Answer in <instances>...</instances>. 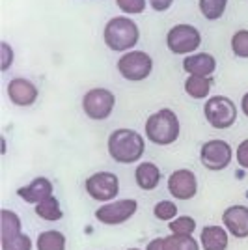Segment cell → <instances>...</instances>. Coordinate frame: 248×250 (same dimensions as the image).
Returning <instances> with one entry per match:
<instances>
[{"instance_id":"obj_1","label":"cell","mask_w":248,"mask_h":250,"mask_svg":"<svg viewBox=\"0 0 248 250\" xmlns=\"http://www.w3.org/2000/svg\"><path fill=\"white\" fill-rule=\"evenodd\" d=\"M145 140L133 129H116L108 136V153L120 165L136 163L144 155Z\"/></svg>"},{"instance_id":"obj_2","label":"cell","mask_w":248,"mask_h":250,"mask_svg":"<svg viewBox=\"0 0 248 250\" xmlns=\"http://www.w3.org/2000/svg\"><path fill=\"white\" fill-rule=\"evenodd\" d=\"M179 120L170 108H161L145 120V136L155 146H170L179 138Z\"/></svg>"},{"instance_id":"obj_3","label":"cell","mask_w":248,"mask_h":250,"mask_svg":"<svg viewBox=\"0 0 248 250\" xmlns=\"http://www.w3.org/2000/svg\"><path fill=\"white\" fill-rule=\"evenodd\" d=\"M103 40L110 51L127 52L135 47L140 40V30L135 21L129 17H112L104 24Z\"/></svg>"},{"instance_id":"obj_4","label":"cell","mask_w":248,"mask_h":250,"mask_svg":"<svg viewBox=\"0 0 248 250\" xmlns=\"http://www.w3.org/2000/svg\"><path fill=\"white\" fill-rule=\"evenodd\" d=\"M204 116L215 129H227L237 120V106L226 95H215L204 104Z\"/></svg>"},{"instance_id":"obj_5","label":"cell","mask_w":248,"mask_h":250,"mask_svg":"<svg viewBox=\"0 0 248 250\" xmlns=\"http://www.w3.org/2000/svg\"><path fill=\"white\" fill-rule=\"evenodd\" d=\"M118 71L125 81L138 83L147 79L153 71V60L144 51H127L118 60Z\"/></svg>"},{"instance_id":"obj_6","label":"cell","mask_w":248,"mask_h":250,"mask_svg":"<svg viewBox=\"0 0 248 250\" xmlns=\"http://www.w3.org/2000/svg\"><path fill=\"white\" fill-rule=\"evenodd\" d=\"M116 97L106 88H92L83 97V110L90 120L101 122L112 114Z\"/></svg>"},{"instance_id":"obj_7","label":"cell","mask_w":248,"mask_h":250,"mask_svg":"<svg viewBox=\"0 0 248 250\" xmlns=\"http://www.w3.org/2000/svg\"><path fill=\"white\" fill-rule=\"evenodd\" d=\"M138 211V202L133 198L116 200V202H106L95 211V219L104 226H118L124 224L129 219H133Z\"/></svg>"},{"instance_id":"obj_8","label":"cell","mask_w":248,"mask_h":250,"mask_svg":"<svg viewBox=\"0 0 248 250\" xmlns=\"http://www.w3.org/2000/svg\"><path fill=\"white\" fill-rule=\"evenodd\" d=\"M202 43L200 30L192 24H176L166 36V45L174 54H192Z\"/></svg>"},{"instance_id":"obj_9","label":"cell","mask_w":248,"mask_h":250,"mask_svg":"<svg viewBox=\"0 0 248 250\" xmlns=\"http://www.w3.org/2000/svg\"><path fill=\"white\" fill-rule=\"evenodd\" d=\"M231 157H233L231 146L226 140H220V138L207 140L200 149V161L211 172H220V170L227 168L231 163Z\"/></svg>"},{"instance_id":"obj_10","label":"cell","mask_w":248,"mask_h":250,"mask_svg":"<svg viewBox=\"0 0 248 250\" xmlns=\"http://www.w3.org/2000/svg\"><path fill=\"white\" fill-rule=\"evenodd\" d=\"M86 192L97 202H112L120 192V179L112 172H95L84 183Z\"/></svg>"},{"instance_id":"obj_11","label":"cell","mask_w":248,"mask_h":250,"mask_svg":"<svg viewBox=\"0 0 248 250\" xmlns=\"http://www.w3.org/2000/svg\"><path fill=\"white\" fill-rule=\"evenodd\" d=\"M168 192L176 200H192L198 192V179L192 170H176L168 177Z\"/></svg>"},{"instance_id":"obj_12","label":"cell","mask_w":248,"mask_h":250,"mask_svg":"<svg viewBox=\"0 0 248 250\" xmlns=\"http://www.w3.org/2000/svg\"><path fill=\"white\" fill-rule=\"evenodd\" d=\"M222 222L227 233H231L235 239L248 237V208L247 206H229L222 213Z\"/></svg>"},{"instance_id":"obj_13","label":"cell","mask_w":248,"mask_h":250,"mask_svg":"<svg viewBox=\"0 0 248 250\" xmlns=\"http://www.w3.org/2000/svg\"><path fill=\"white\" fill-rule=\"evenodd\" d=\"M52 190H54V185L51 183V179L47 177H34L28 185H22V187L17 188V196L26 202V204H34L38 206L43 200L51 198Z\"/></svg>"},{"instance_id":"obj_14","label":"cell","mask_w":248,"mask_h":250,"mask_svg":"<svg viewBox=\"0 0 248 250\" xmlns=\"http://www.w3.org/2000/svg\"><path fill=\"white\" fill-rule=\"evenodd\" d=\"M8 97L17 106H30L38 99V88L28 79L17 77V79H11L8 84Z\"/></svg>"},{"instance_id":"obj_15","label":"cell","mask_w":248,"mask_h":250,"mask_svg":"<svg viewBox=\"0 0 248 250\" xmlns=\"http://www.w3.org/2000/svg\"><path fill=\"white\" fill-rule=\"evenodd\" d=\"M183 69L194 77H211L217 69V60L209 52H192L185 56Z\"/></svg>"},{"instance_id":"obj_16","label":"cell","mask_w":248,"mask_h":250,"mask_svg":"<svg viewBox=\"0 0 248 250\" xmlns=\"http://www.w3.org/2000/svg\"><path fill=\"white\" fill-rule=\"evenodd\" d=\"M200 245L204 250H226L229 245L227 229L222 226H206L200 233Z\"/></svg>"},{"instance_id":"obj_17","label":"cell","mask_w":248,"mask_h":250,"mask_svg":"<svg viewBox=\"0 0 248 250\" xmlns=\"http://www.w3.org/2000/svg\"><path fill=\"white\" fill-rule=\"evenodd\" d=\"M135 179L142 190H153L161 181V170L155 163H140L135 170Z\"/></svg>"},{"instance_id":"obj_18","label":"cell","mask_w":248,"mask_h":250,"mask_svg":"<svg viewBox=\"0 0 248 250\" xmlns=\"http://www.w3.org/2000/svg\"><path fill=\"white\" fill-rule=\"evenodd\" d=\"M21 219H19V215L15 211H10V209H2L0 211V239L13 237V235L21 233Z\"/></svg>"},{"instance_id":"obj_19","label":"cell","mask_w":248,"mask_h":250,"mask_svg":"<svg viewBox=\"0 0 248 250\" xmlns=\"http://www.w3.org/2000/svg\"><path fill=\"white\" fill-rule=\"evenodd\" d=\"M213 86V79L211 77H194L188 75V79L185 81V92L192 99H206Z\"/></svg>"},{"instance_id":"obj_20","label":"cell","mask_w":248,"mask_h":250,"mask_svg":"<svg viewBox=\"0 0 248 250\" xmlns=\"http://www.w3.org/2000/svg\"><path fill=\"white\" fill-rule=\"evenodd\" d=\"M65 235L58 229H47L38 235L36 249L38 250H65Z\"/></svg>"},{"instance_id":"obj_21","label":"cell","mask_w":248,"mask_h":250,"mask_svg":"<svg viewBox=\"0 0 248 250\" xmlns=\"http://www.w3.org/2000/svg\"><path fill=\"white\" fill-rule=\"evenodd\" d=\"M36 215L43 220H49V222H56L63 217L62 208H60V202L56 196H51V198L43 200L36 206Z\"/></svg>"},{"instance_id":"obj_22","label":"cell","mask_w":248,"mask_h":250,"mask_svg":"<svg viewBox=\"0 0 248 250\" xmlns=\"http://www.w3.org/2000/svg\"><path fill=\"white\" fill-rule=\"evenodd\" d=\"M165 249L166 250H200V243H198L192 235L172 233V235L165 237Z\"/></svg>"},{"instance_id":"obj_23","label":"cell","mask_w":248,"mask_h":250,"mask_svg":"<svg viewBox=\"0 0 248 250\" xmlns=\"http://www.w3.org/2000/svg\"><path fill=\"white\" fill-rule=\"evenodd\" d=\"M227 0H200V11L207 21H217L224 15Z\"/></svg>"},{"instance_id":"obj_24","label":"cell","mask_w":248,"mask_h":250,"mask_svg":"<svg viewBox=\"0 0 248 250\" xmlns=\"http://www.w3.org/2000/svg\"><path fill=\"white\" fill-rule=\"evenodd\" d=\"M170 231L172 233H179V235H192L196 229V220L188 215L183 217H176L174 220H170Z\"/></svg>"},{"instance_id":"obj_25","label":"cell","mask_w":248,"mask_h":250,"mask_svg":"<svg viewBox=\"0 0 248 250\" xmlns=\"http://www.w3.org/2000/svg\"><path fill=\"white\" fill-rule=\"evenodd\" d=\"M0 249L2 250H32V239L26 233H17L8 239H0Z\"/></svg>"},{"instance_id":"obj_26","label":"cell","mask_w":248,"mask_h":250,"mask_svg":"<svg viewBox=\"0 0 248 250\" xmlns=\"http://www.w3.org/2000/svg\"><path fill=\"white\" fill-rule=\"evenodd\" d=\"M153 215H155L157 220H163V222H170L177 217V206L172 202V200H163L155 204L153 208Z\"/></svg>"},{"instance_id":"obj_27","label":"cell","mask_w":248,"mask_h":250,"mask_svg":"<svg viewBox=\"0 0 248 250\" xmlns=\"http://www.w3.org/2000/svg\"><path fill=\"white\" fill-rule=\"evenodd\" d=\"M231 51L237 58H248V30H237L231 36Z\"/></svg>"},{"instance_id":"obj_28","label":"cell","mask_w":248,"mask_h":250,"mask_svg":"<svg viewBox=\"0 0 248 250\" xmlns=\"http://www.w3.org/2000/svg\"><path fill=\"white\" fill-rule=\"evenodd\" d=\"M116 4L124 13L129 15H138L145 10V0H116Z\"/></svg>"},{"instance_id":"obj_29","label":"cell","mask_w":248,"mask_h":250,"mask_svg":"<svg viewBox=\"0 0 248 250\" xmlns=\"http://www.w3.org/2000/svg\"><path fill=\"white\" fill-rule=\"evenodd\" d=\"M11 63H13V49L8 42H2L0 43V67H2V71H8Z\"/></svg>"},{"instance_id":"obj_30","label":"cell","mask_w":248,"mask_h":250,"mask_svg":"<svg viewBox=\"0 0 248 250\" xmlns=\"http://www.w3.org/2000/svg\"><path fill=\"white\" fill-rule=\"evenodd\" d=\"M237 163L241 168L248 170V138L237 146Z\"/></svg>"},{"instance_id":"obj_31","label":"cell","mask_w":248,"mask_h":250,"mask_svg":"<svg viewBox=\"0 0 248 250\" xmlns=\"http://www.w3.org/2000/svg\"><path fill=\"white\" fill-rule=\"evenodd\" d=\"M147 2H149V6L155 11H166L172 6L174 0H147Z\"/></svg>"},{"instance_id":"obj_32","label":"cell","mask_w":248,"mask_h":250,"mask_svg":"<svg viewBox=\"0 0 248 250\" xmlns=\"http://www.w3.org/2000/svg\"><path fill=\"white\" fill-rule=\"evenodd\" d=\"M145 250H166L165 249V237H157V239L149 241L147 249Z\"/></svg>"},{"instance_id":"obj_33","label":"cell","mask_w":248,"mask_h":250,"mask_svg":"<svg viewBox=\"0 0 248 250\" xmlns=\"http://www.w3.org/2000/svg\"><path fill=\"white\" fill-rule=\"evenodd\" d=\"M241 110L245 112V116L248 118V92L243 95V99H241Z\"/></svg>"},{"instance_id":"obj_34","label":"cell","mask_w":248,"mask_h":250,"mask_svg":"<svg viewBox=\"0 0 248 250\" xmlns=\"http://www.w3.org/2000/svg\"><path fill=\"white\" fill-rule=\"evenodd\" d=\"M129 250H140V249H129Z\"/></svg>"}]
</instances>
